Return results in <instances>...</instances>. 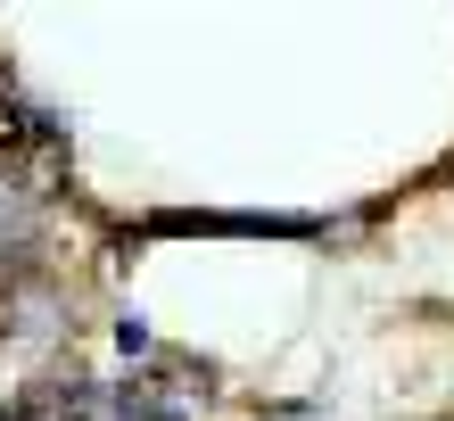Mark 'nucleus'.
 <instances>
[{
	"mask_svg": "<svg viewBox=\"0 0 454 421\" xmlns=\"http://www.w3.org/2000/svg\"><path fill=\"white\" fill-rule=\"evenodd\" d=\"M50 149H59L50 116L25 108L17 91H0V191H34V182H25V166H42ZM34 199H42V191H34Z\"/></svg>",
	"mask_w": 454,
	"mask_h": 421,
	"instance_id": "obj_1",
	"label": "nucleus"
},
{
	"mask_svg": "<svg viewBox=\"0 0 454 421\" xmlns=\"http://www.w3.org/2000/svg\"><path fill=\"white\" fill-rule=\"evenodd\" d=\"M25 248H34V191H0V289H9Z\"/></svg>",
	"mask_w": 454,
	"mask_h": 421,
	"instance_id": "obj_2",
	"label": "nucleus"
},
{
	"mask_svg": "<svg viewBox=\"0 0 454 421\" xmlns=\"http://www.w3.org/2000/svg\"><path fill=\"white\" fill-rule=\"evenodd\" d=\"M116 347L124 355H149V323H141V314H124V323H116Z\"/></svg>",
	"mask_w": 454,
	"mask_h": 421,
	"instance_id": "obj_3",
	"label": "nucleus"
},
{
	"mask_svg": "<svg viewBox=\"0 0 454 421\" xmlns=\"http://www.w3.org/2000/svg\"><path fill=\"white\" fill-rule=\"evenodd\" d=\"M9 421H50V397H42V388H25V397L9 405Z\"/></svg>",
	"mask_w": 454,
	"mask_h": 421,
	"instance_id": "obj_4",
	"label": "nucleus"
}]
</instances>
